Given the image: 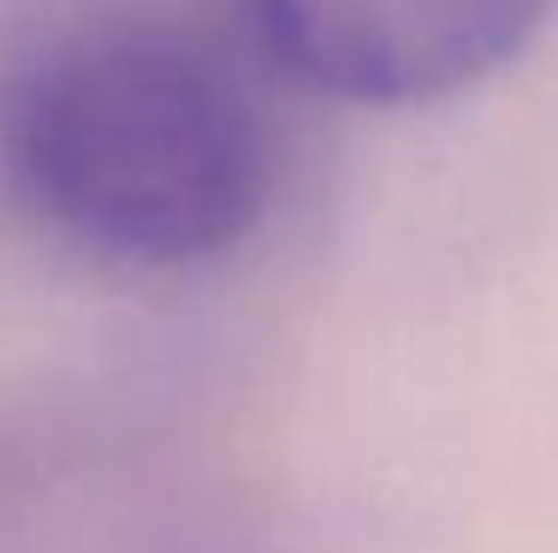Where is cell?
Listing matches in <instances>:
<instances>
[{
  "mask_svg": "<svg viewBox=\"0 0 558 553\" xmlns=\"http://www.w3.org/2000/svg\"><path fill=\"white\" fill-rule=\"evenodd\" d=\"M7 167L72 244L119 262H203L268 208V131L244 84L155 24L54 43L7 96Z\"/></svg>",
  "mask_w": 558,
  "mask_h": 553,
  "instance_id": "obj_1",
  "label": "cell"
},
{
  "mask_svg": "<svg viewBox=\"0 0 558 553\" xmlns=\"http://www.w3.org/2000/svg\"><path fill=\"white\" fill-rule=\"evenodd\" d=\"M553 0H256L291 77L339 101L410 108L482 84L523 55Z\"/></svg>",
  "mask_w": 558,
  "mask_h": 553,
  "instance_id": "obj_2",
  "label": "cell"
}]
</instances>
